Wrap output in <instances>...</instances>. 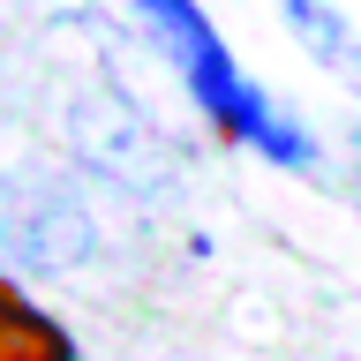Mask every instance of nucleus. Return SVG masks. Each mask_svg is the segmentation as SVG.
Segmentation results:
<instances>
[{
	"mask_svg": "<svg viewBox=\"0 0 361 361\" xmlns=\"http://www.w3.org/2000/svg\"><path fill=\"white\" fill-rule=\"evenodd\" d=\"M128 16L151 30V45L173 61V75L188 83L196 113L226 143H248V151H264L271 166H286V173H316V158H324L316 135L301 128L256 75H241V61L226 53V38L211 30V16H203L196 0H128Z\"/></svg>",
	"mask_w": 361,
	"mask_h": 361,
	"instance_id": "1",
	"label": "nucleus"
},
{
	"mask_svg": "<svg viewBox=\"0 0 361 361\" xmlns=\"http://www.w3.org/2000/svg\"><path fill=\"white\" fill-rule=\"evenodd\" d=\"M68 143L98 180L128 188V196H158L180 180V143L121 83H83L68 98Z\"/></svg>",
	"mask_w": 361,
	"mask_h": 361,
	"instance_id": "2",
	"label": "nucleus"
},
{
	"mask_svg": "<svg viewBox=\"0 0 361 361\" xmlns=\"http://www.w3.org/2000/svg\"><path fill=\"white\" fill-rule=\"evenodd\" d=\"M98 256V219L61 180H0V264L16 271H83Z\"/></svg>",
	"mask_w": 361,
	"mask_h": 361,
	"instance_id": "3",
	"label": "nucleus"
},
{
	"mask_svg": "<svg viewBox=\"0 0 361 361\" xmlns=\"http://www.w3.org/2000/svg\"><path fill=\"white\" fill-rule=\"evenodd\" d=\"M0 361H75V338L53 309H38L30 293L0 279Z\"/></svg>",
	"mask_w": 361,
	"mask_h": 361,
	"instance_id": "4",
	"label": "nucleus"
},
{
	"mask_svg": "<svg viewBox=\"0 0 361 361\" xmlns=\"http://www.w3.org/2000/svg\"><path fill=\"white\" fill-rule=\"evenodd\" d=\"M279 8V23H286V38L309 53V61H324V68H338L346 61V45H354V23L338 16L331 0H271Z\"/></svg>",
	"mask_w": 361,
	"mask_h": 361,
	"instance_id": "5",
	"label": "nucleus"
},
{
	"mask_svg": "<svg viewBox=\"0 0 361 361\" xmlns=\"http://www.w3.org/2000/svg\"><path fill=\"white\" fill-rule=\"evenodd\" d=\"M331 75H338V83H346V90H354V98H361V30H354V45H346V61H338Z\"/></svg>",
	"mask_w": 361,
	"mask_h": 361,
	"instance_id": "6",
	"label": "nucleus"
},
{
	"mask_svg": "<svg viewBox=\"0 0 361 361\" xmlns=\"http://www.w3.org/2000/svg\"><path fill=\"white\" fill-rule=\"evenodd\" d=\"M354 180H361V173H354Z\"/></svg>",
	"mask_w": 361,
	"mask_h": 361,
	"instance_id": "7",
	"label": "nucleus"
}]
</instances>
